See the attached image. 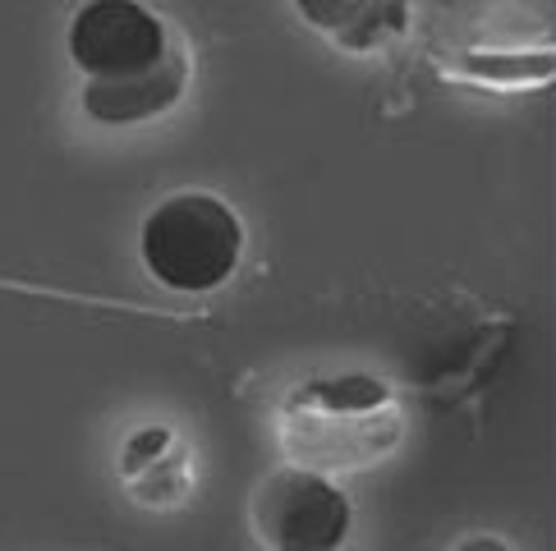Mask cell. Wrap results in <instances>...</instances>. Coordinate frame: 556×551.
<instances>
[{
    "instance_id": "cell-5",
    "label": "cell",
    "mask_w": 556,
    "mask_h": 551,
    "mask_svg": "<svg viewBox=\"0 0 556 551\" xmlns=\"http://www.w3.org/2000/svg\"><path fill=\"white\" fill-rule=\"evenodd\" d=\"M317 33L350 51H372L401 37L409 24V0H294Z\"/></svg>"
},
{
    "instance_id": "cell-1",
    "label": "cell",
    "mask_w": 556,
    "mask_h": 551,
    "mask_svg": "<svg viewBox=\"0 0 556 551\" xmlns=\"http://www.w3.org/2000/svg\"><path fill=\"white\" fill-rule=\"evenodd\" d=\"M244 230L216 193H170L156 203L138 234V253L143 267L162 281L166 290L180 294H203L226 285L235 267H240Z\"/></svg>"
},
{
    "instance_id": "cell-3",
    "label": "cell",
    "mask_w": 556,
    "mask_h": 551,
    "mask_svg": "<svg viewBox=\"0 0 556 551\" xmlns=\"http://www.w3.org/2000/svg\"><path fill=\"white\" fill-rule=\"evenodd\" d=\"M170 51L166 28L138 0H88L70 24V61L92 78H125Z\"/></svg>"
},
{
    "instance_id": "cell-4",
    "label": "cell",
    "mask_w": 556,
    "mask_h": 551,
    "mask_svg": "<svg viewBox=\"0 0 556 551\" xmlns=\"http://www.w3.org/2000/svg\"><path fill=\"white\" fill-rule=\"evenodd\" d=\"M189 61L180 51H166L156 65L125 74V78H92L84 88V111L102 125H138L162 115L166 106L180 102Z\"/></svg>"
},
{
    "instance_id": "cell-2",
    "label": "cell",
    "mask_w": 556,
    "mask_h": 551,
    "mask_svg": "<svg viewBox=\"0 0 556 551\" xmlns=\"http://www.w3.org/2000/svg\"><path fill=\"white\" fill-rule=\"evenodd\" d=\"M257 534L276 551H336L350 534V501L327 478L281 469L257 487Z\"/></svg>"
},
{
    "instance_id": "cell-6",
    "label": "cell",
    "mask_w": 556,
    "mask_h": 551,
    "mask_svg": "<svg viewBox=\"0 0 556 551\" xmlns=\"http://www.w3.org/2000/svg\"><path fill=\"white\" fill-rule=\"evenodd\" d=\"M455 551H510L506 542H496V538H469V542H460Z\"/></svg>"
}]
</instances>
